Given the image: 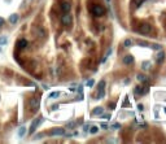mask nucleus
I'll list each match as a JSON object with an SVG mask.
<instances>
[{
	"label": "nucleus",
	"instance_id": "nucleus-1",
	"mask_svg": "<svg viewBox=\"0 0 166 144\" xmlns=\"http://www.w3.org/2000/svg\"><path fill=\"white\" fill-rule=\"evenodd\" d=\"M138 30H139L140 34L145 35V34H149L152 31V26H150V24H148V22H141L139 25V27H138Z\"/></svg>",
	"mask_w": 166,
	"mask_h": 144
},
{
	"label": "nucleus",
	"instance_id": "nucleus-2",
	"mask_svg": "<svg viewBox=\"0 0 166 144\" xmlns=\"http://www.w3.org/2000/svg\"><path fill=\"white\" fill-rule=\"evenodd\" d=\"M104 94H105V81H100V82H99V86H97V95H96V99H97V100L103 99Z\"/></svg>",
	"mask_w": 166,
	"mask_h": 144
},
{
	"label": "nucleus",
	"instance_id": "nucleus-3",
	"mask_svg": "<svg viewBox=\"0 0 166 144\" xmlns=\"http://www.w3.org/2000/svg\"><path fill=\"white\" fill-rule=\"evenodd\" d=\"M91 12H92V14L94 16H96V17H101L103 14L105 13V9L103 8L101 5H97V4H95L92 8H91Z\"/></svg>",
	"mask_w": 166,
	"mask_h": 144
},
{
	"label": "nucleus",
	"instance_id": "nucleus-4",
	"mask_svg": "<svg viewBox=\"0 0 166 144\" xmlns=\"http://www.w3.org/2000/svg\"><path fill=\"white\" fill-rule=\"evenodd\" d=\"M43 122V117H39V118H36V119H34L33 121V123H31V126H30V130H29V134L31 135V134H34V131L36 130V127L39 126L40 123Z\"/></svg>",
	"mask_w": 166,
	"mask_h": 144
},
{
	"label": "nucleus",
	"instance_id": "nucleus-5",
	"mask_svg": "<svg viewBox=\"0 0 166 144\" xmlns=\"http://www.w3.org/2000/svg\"><path fill=\"white\" fill-rule=\"evenodd\" d=\"M39 105H40L39 99H36V97H33V99L30 100V108H31V110H33L34 113L39 110Z\"/></svg>",
	"mask_w": 166,
	"mask_h": 144
},
{
	"label": "nucleus",
	"instance_id": "nucleus-6",
	"mask_svg": "<svg viewBox=\"0 0 166 144\" xmlns=\"http://www.w3.org/2000/svg\"><path fill=\"white\" fill-rule=\"evenodd\" d=\"M71 21H73V17H71L67 12L61 17V24H62L64 26H69V25L71 24Z\"/></svg>",
	"mask_w": 166,
	"mask_h": 144
},
{
	"label": "nucleus",
	"instance_id": "nucleus-7",
	"mask_svg": "<svg viewBox=\"0 0 166 144\" xmlns=\"http://www.w3.org/2000/svg\"><path fill=\"white\" fill-rule=\"evenodd\" d=\"M49 135L51 136H62V135H65V130L62 127H56L49 131Z\"/></svg>",
	"mask_w": 166,
	"mask_h": 144
},
{
	"label": "nucleus",
	"instance_id": "nucleus-8",
	"mask_svg": "<svg viewBox=\"0 0 166 144\" xmlns=\"http://www.w3.org/2000/svg\"><path fill=\"white\" fill-rule=\"evenodd\" d=\"M60 8H61L62 12H69L71 9V3L70 2H67V0H65V2H62L61 4H60Z\"/></svg>",
	"mask_w": 166,
	"mask_h": 144
},
{
	"label": "nucleus",
	"instance_id": "nucleus-9",
	"mask_svg": "<svg viewBox=\"0 0 166 144\" xmlns=\"http://www.w3.org/2000/svg\"><path fill=\"white\" fill-rule=\"evenodd\" d=\"M163 58H165V52L162 51V49H160V52L156 55V61L158 62V64H161L162 61H163Z\"/></svg>",
	"mask_w": 166,
	"mask_h": 144
},
{
	"label": "nucleus",
	"instance_id": "nucleus-10",
	"mask_svg": "<svg viewBox=\"0 0 166 144\" xmlns=\"http://www.w3.org/2000/svg\"><path fill=\"white\" fill-rule=\"evenodd\" d=\"M27 40L26 39H20L18 40V43H17V48H20V49H24V48H26L27 47Z\"/></svg>",
	"mask_w": 166,
	"mask_h": 144
},
{
	"label": "nucleus",
	"instance_id": "nucleus-11",
	"mask_svg": "<svg viewBox=\"0 0 166 144\" xmlns=\"http://www.w3.org/2000/svg\"><path fill=\"white\" fill-rule=\"evenodd\" d=\"M134 62V57L131 56V55H126L125 57H123V64L125 65H131Z\"/></svg>",
	"mask_w": 166,
	"mask_h": 144
},
{
	"label": "nucleus",
	"instance_id": "nucleus-12",
	"mask_svg": "<svg viewBox=\"0 0 166 144\" xmlns=\"http://www.w3.org/2000/svg\"><path fill=\"white\" fill-rule=\"evenodd\" d=\"M103 113H104V108L103 107H97V108H95L91 112V114L92 116H99V114H103Z\"/></svg>",
	"mask_w": 166,
	"mask_h": 144
},
{
	"label": "nucleus",
	"instance_id": "nucleus-13",
	"mask_svg": "<svg viewBox=\"0 0 166 144\" xmlns=\"http://www.w3.org/2000/svg\"><path fill=\"white\" fill-rule=\"evenodd\" d=\"M18 21V14L17 13H13V14H11V16H9V22H11V24H16V22Z\"/></svg>",
	"mask_w": 166,
	"mask_h": 144
},
{
	"label": "nucleus",
	"instance_id": "nucleus-14",
	"mask_svg": "<svg viewBox=\"0 0 166 144\" xmlns=\"http://www.w3.org/2000/svg\"><path fill=\"white\" fill-rule=\"evenodd\" d=\"M134 92L135 95H141V94H144V88H141L140 86H136L134 88Z\"/></svg>",
	"mask_w": 166,
	"mask_h": 144
},
{
	"label": "nucleus",
	"instance_id": "nucleus-15",
	"mask_svg": "<svg viewBox=\"0 0 166 144\" xmlns=\"http://www.w3.org/2000/svg\"><path fill=\"white\" fill-rule=\"evenodd\" d=\"M25 134H26V127H24V126L20 127V128H18V136H20V138H22V136H24Z\"/></svg>",
	"mask_w": 166,
	"mask_h": 144
},
{
	"label": "nucleus",
	"instance_id": "nucleus-16",
	"mask_svg": "<svg viewBox=\"0 0 166 144\" xmlns=\"http://www.w3.org/2000/svg\"><path fill=\"white\" fill-rule=\"evenodd\" d=\"M58 96H60V92H58V91H53V92L49 94V97H51V99H57Z\"/></svg>",
	"mask_w": 166,
	"mask_h": 144
},
{
	"label": "nucleus",
	"instance_id": "nucleus-17",
	"mask_svg": "<svg viewBox=\"0 0 166 144\" xmlns=\"http://www.w3.org/2000/svg\"><path fill=\"white\" fill-rule=\"evenodd\" d=\"M149 67H150V62H149V61L143 62V65H141V69H143V70H149Z\"/></svg>",
	"mask_w": 166,
	"mask_h": 144
},
{
	"label": "nucleus",
	"instance_id": "nucleus-18",
	"mask_svg": "<svg viewBox=\"0 0 166 144\" xmlns=\"http://www.w3.org/2000/svg\"><path fill=\"white\" fill-rule=\"evenodd\" d=\"M131 45H132V40H131V39H126V40H125V43H123V47L129 48V47H131Z\"/></svg>",
	"mask_w": 166,
	"mask_h": 144
},
{
	"label": "nucleus",
	"instance_id": "nucleus-19",
	"mask_svg": "<svg viewBox=\"0 0 166 144\" xmlns=\"http://www.w3.org/2000/svg\"><path fill=\"white\" fill-rule=\"evenodd\" d=\"M7 43H8V38H7V36H2V38H0V45H5Z\"/></svg>",
	"mask_w": 166,
	"mask_h": 144
},
{
	"label": "nucleus",
	"instance_id": "nucleus-20",
	"mask_svg": "<svg viewBox=\"0 0 166 144\" xmlns=\"http://www.w3.org/2000/svg\"><path fill=\"white\" fill-rule=\"evenodd\" d=\"M97 131H99V128H97L96 126H91V128H90V132L91 134H96Z\"/></svg>",
	"mask_w": 166,
	"mask_h": 144
},
{
	"label": "nucleus",
	"instance_id": "nucleus-21",
	"mask_svg": "<svg viewBox=\"0 0 166 144\" xmlns=\"http://www.w3.org/2000/svg\"><path fill=\"white\" fill-rule=\"evenodd\" d=\"M110 53H112V49H109V51H108V53L105 55V57H104V58L101 60V62H105V61H107V60H108V57L110 56Z\"/></svg>",
	"mask_w": 166,
	"mask_h": 144
},
{
	"label": "nucleus",
	"instance_id": "nucleus-22",
	"mask_svg": "<svg viewBox=\"0 0 166 144\" xmlns=\"http://www.w3.org/2000/svg\"><path fill=\"white\" fill-rule=\"evenodd\" d=\"M138 79L141 81V82H145V81H147V77H145V75H143V74H139V75H138Z\"/></svg>",
	"mask_w": 166,
	"mask_h": 144
},
{
	"label": "nucleus",
	"instance_id": "nucleus-23",
	"mask_svg": "<svg viewBox=\"0 0 166 144\" xmlns=\"http://www.w3.org/2000/svg\"><path fill=\"white\" fill-rule=\"evenodd\" d=\"M94 85H95V81H94V79H90V81L87 82V86H88V87H92Z\"/></svg>",
	"mask_w": 166,
	"mask_h": 144
},
{
	"label": "nucleus",
	"instance_id": "nucleus-24",
	"mask_svg": "<svg viewBox=\"0 0 166 144\" xmlns=\"http://www.w3.org/2000/svg\"><path fill=\"white\" fill-rule=\"evenodd\" d=\"M145 2V0H138V2H136V4H135V7H136V8H139V7L143 4V3H144Z\"/></svg>",
	"mask_w": 166,
	"mask_h": 144
},
{
	"label": "nucleus",
	"instance_id": "nucleus-25",
	"mask_svg": "<svg viewBox=\"0 0 166 144\" xmlns=\"http://www.w3.org/2000/svg\"><path fill=\"white\" fill-rule=\"evenodd\" d=\"M38 35H39L40 38H43V36H44V30L39 29V30H38Z\"/></svg>",
	"mask_w": 166,
	"mask_h": 144
},
{
	"label": "nucleus",
	"instance_id": "nucleus-26",
	"mask_svg": "<svg viewBox=\"0 0 166 144\" xmlns=\"http://www.w3.org/2000/svg\"><path fill=\"white\" fill-rule=\"evenodd\" d=\"M152 48H153V49H157V51H160V49H161V45H160V44H153V45H152Z\"/></svg>",
	"mask_w": 166,
	"mask_h": 144
},
{
	"label": "nucleus",
	"instance_id": "nucleus-27",
	"mask_svg": "<svg viewBox=\"0 0 166 144\" xmlns=\"http://www.w3.org/2000/svg\"><path fill=\"white\" fill-rule=\"evenodd\" d=\"M112 127H113V128H116V130H118V128H121V125H119V123H114Z\"/></svg>",
	"mask_w": 166,
	"mask_h": 144
},
{
	"label": "nucleus",
	"instance_id": "nucleus-28",
	"mask_svg": "<svg viewBox=\"0 0 166 144\" xmlns=\"http://www.w3.org/2000/svg\"><path fill=\"white\" fill-rule=\"evenodd\" d=\"M101 128H104V130H107V128H108V125L107 123H101V126H100Z\"/></svg>",
	"mask_w": 166,
	"mask_h": 144
},
{
	"label": "nucleus",
	"instance_id": "nucleus-29",
	"mask_svg": "<svg viewBox=\"0 0 166 144\" xmlns=\"http://www.w3.org/2000/svg\"><path fill=\"white\" fill-rule=\"evenodd\" d=\"M103 118H105V119H110V114H104Z\"/></svg>",
	"mask_w": 166,
	"mask_h": 144
},
{
	"label": "nucleus",
	"instance_id": "nucleus-30",
	"mask_svg": "<svg viewBox=\"0 0 166 144\" xmlns=\"http://www.w3.org/2000/svg\"><path fill=\"white\" fill-rule=\"evenodd\" d=\"M3 24H4V20H3L2 17H0V27H2V26H3Z\"/></svg>",
	"mask_w": 166,
	"mask_h": 144
},
{
	"label": "nucleus",
	"instance_id": "nucleus-31",
	"mask_svg": "<svg viewBox=\"0 0 166 144\" xmlns=\"http://www.w3.org/2000/svg\"><path fill=\"white\" fill-rule=\"evenodd\" d=\"M138 108H139V110H143V109H144V107H143L141 104H139V105H138Z\"/></svg>",
	"mask_w": 166,
	"mask_h": 144
},
{
	"label": "nucleus",
	"instance_id": "nucleus-32",
	"mask_svg": "<svg viewBox=\"0 0 166 144\" xmlns=\"http://www.w3.org/2000/svg\"><path fill=\"white\" fill-rule=\"evenodd\" d=\"M165 113H166V108H165Z\"/></svg>",
	"mask_w": 166,
	"mask_h": 144
}]
</instances>
